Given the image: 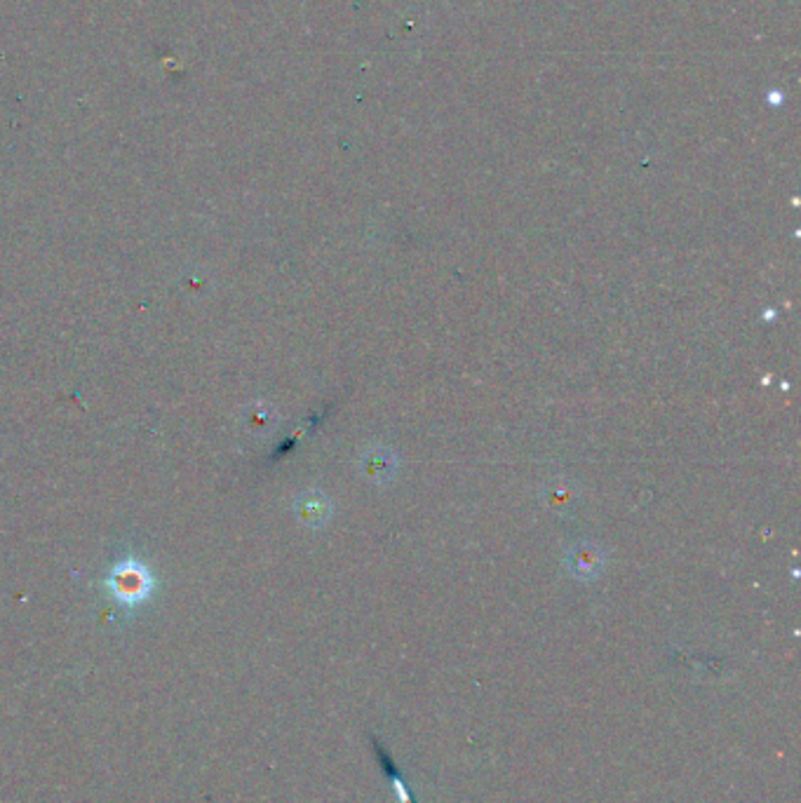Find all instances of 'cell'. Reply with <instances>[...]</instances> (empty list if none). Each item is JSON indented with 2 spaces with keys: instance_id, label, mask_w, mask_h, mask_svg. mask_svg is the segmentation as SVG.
Listing matches in <instances>:
<instances>
[{
  "instance_id": "cell-4",
  "label": "cell",
  "mask_w": 801,
  "mask_h": 803,
  "mask_svg": "<svg viewBox=\"0 0 801 803\" xmlns=\"http://www.w3.org/2000/svg\"><path fill=\"white\" fill-rule=\"evenodd\" d=\"M296 512L308 526H322L332 517V503L322 494H306L296 501Z\"/></svg>"
},
{
  "instance_id": "cell-2",
  "label": "cell",
  "mask_w": 801,
  "mask_h": 803,
  "mask_svg": "<svg viewBox=\"0 0 801 803\" xmlns=\"http://www.w3.org/2000/svg\"><path fill=\"white\" fill-rule=\"evenodd\" d=\"M604 564H607V555L599 548L597 543L583 541L569 548L567 557H564V566L576 580H595L602 573Z\"/></svg>"
},
{
  "instance_id": "cell-5",
  "label": "cell",
  "mask_w": 801,
  "mask_h": 803,
  "mask_svg": "<svg viewBox=\"0 0 801 803\" xmlns=\"http://www.w3.org/2000/svg\"><path fill=\"white\" fill-rule=\"evenodd\" d=\"M543 498L545 501H548V505L553 510H567V508H571V505L576 503V491L569 487V484H553V487L550 489H545L543 491Z\"/></svg>"
},
{
  "instance_id": "cell-1",
  "label": "cell",
  "mask_w": 801,
  "mask_h": 803,
  "mask_svg": "<svg viewBox=\"0 0 801 803\" xmlns=\"http://www.w3.org/2000/svg\"><path fill=\"white\" fill-rule=\"evenodd\" d=\"M153 578L148 573L146 566H141L134 559H127L125 564H120L113 569L109 578V590L111 595L123 604H139L151 595Z\"/></svg>"
},
{
  "instance_id": "cell-3",
  "label": "cell",
  "mask_w": 801,
  "mask_h": 803,
  "mask_svg": "<svg viewBox=\"0 0 801 803\" xmlns=\"http://www.w3.org/2000/svg\"><path fill=\"white\" fill-rule=\"evenodd\" d=\"M360 470L372 484H388L397 472V456L386 447H372L360 458Z\"/></svg>"
}]
</instances>
